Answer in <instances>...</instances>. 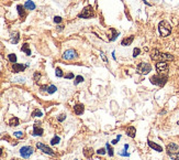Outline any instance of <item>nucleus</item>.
Instances as JSON below:
<instances>
[{"mask_svg": "<svg viewBox=\"0 0 179 160\" xmlns=\"http://www.w3.org/2000/svg\"><path fill=\"white\" fill-rule=\"evenodd\" d=\"M150 58L154 61H157V62H166V61H172L174 56L172 54H168V53H162L158 50H153L150 52Z\"/></svg>", "mask_w": 179, "mask_h": 160, "instance_id": "1", "label": "nucleus"}, {"mask_svg": "<svg viewBox=\"0 0 179 160\" xmlns=\"http://www.w3.org/2000/svg\"><path fill=\"white\" fill-rule=\"evenodd\" d=\"M167 153L172 158V160H179V146L175 143H170L167 146Z\"/></svg>", "mask_w": 179, "mask_h": 160, "instance_id": "2", "label": "nucleus"}, {"mask_svg": "<svg viewBox=\"0 0 179 160\" xmlns=\"http://www.w3.org/2000/svg\"><path fill=\"white\" fill-rule=\"evenodd\" d=\"M158 30L162 36H168L172 32V27L167 21H162L158 24Z\"/></svg>", "mask_w": 179, "mask_h": 160, "instance_id": "3", "label": "nucleus"}, {"mask_svg": "<svg viewBox=\"0 0 179 160\" xmlns=\"http://www.w3.org/2000/svg\"><path fill=\"white\" fill-rule=\"evenodd\" d=\"M150 82L155 85H158V86H163L165 85V83L167 82V76H165L163 74H158V75H154L150 77Z\"/></svg>", "mask_w": 179, "mask_h": 160, "instance_id": "4", "label": "nucleus"}, {"mask_svg": "<svg viewBox=\"0 0 179 160\" xmlns=\"http://www.w3.org/2000/svg\"><path fill=\"white\" fill-rule=\"evenodd\" d=\"M150 70H152V66H150V63H146V62H142V63H140L137 67H136V71L140 73V74H148L150 72Z\"/></svg>", "mask_w": 179, "mask_h": 160, "instance_id": "5", "label": "nucleus"}, {"mask_svg": "<svg viewBox=\"0 0 179 160\" xmlns=\"http://www.w3.org/2000/svg\"><path fill=\"white\" fill-rule=\"evenodd\" d=\"M79 18H81V19H89V18H91L93 17V9L91 6H87L83 9V11L80 12L78 15Z\"/></svg>", "mask_w": 179, "mask_h": 160, "instance_id": "6", "label": "nucleus"}, {"mask_svg": "<svg viewBox=\"0 0 179 160\" xmlns=\"http://www.w3.org/2000/svg\"><path fill=\"white\" fill-rule=\"evenodd\" d=\"M33 153V148L30 147V146H23L21 149H20V155L21 157H23L24 159H28L32 156Z\"/></svg>", "mask_w": 179, "mask_h": 160, "instance_id": "7", "label": "nucleus"}, {"mask_svg": "<svg viewBox=\"0 0 179 160\" xmlns=\"http://www.w3.org/2000/svg\"><path fill=\"white\" fill-rule=\"evenodd\" d=\"M36 147H37L41 151H43L44 153H46V155H50V156H54V155H55V153L51 149L49 146L44 145L42 143H37V144H36Z\"/></svg>", "mask_w": 179, "mask_h": 160, "instance_id": "8", "label": "nucleus"}, {"mask_svg": "<svg viewBox=\"0 0 179 160\" xmlns=\"http://www.w3.org/2000/svg\"><path fill=\"white\" fill-rule=\"evenodd\" d=\"M156 71L159 74H164L168 72V64L166 62H157L156 63Z\"/></svg>", "mask_w": 179, "mask_h": 160, "instance_id": "9", "label": "nucleus"}, {"mask_svg": "<svg viewBox=\"0 0 179 160\" xmlns=\"http://www.w3.org/2000/svg\"><path fill=\"white\" fill-rule=\"evenodd\" d=\"M76 58H77V52L75 50H73V49L65 51L64 54H63V58L64 60H74Z\"/></svg>", "mask_w": 179, "mask_h": 160, "instance_id": "10", "label": "nucleus"}, {"mask_svg": "<svg viewBox=\"0 0 179 160\" xmlns=\"http://www.w3.org/2000/svg\"><path fill=\"white\" fill-rule=\"evenodd\" d=\"M43 128H41L40 126H39V124H34V126H33V131H32V135L33 136H42L43 135Z\"/></svg>", "mask_w": 179, "mask_h": 160, "instance_id": "11", "label": "nucleus"}, {"mask_svg": "<svg viewBox=\"0 0 179 160\" xmlns=\"http://www.w3.org/2000/svg\"><path fill=\"white\" fill-rule=\"evenodd\" d=\"M85 110V106L83 104H76L74 106V112L76 113V115H83Z\"/></svg>", "mask_w": 179, "mask_h": 160, "instance_id": "12", "label": "nucleus"}, {"mask_svg": "<svg viewBox=\"0 0 179 160\" xmlns=\"http://www.w3.org/2000/svg\"><path fill=\"white\" fill-rule=\"evenodd\" d=\"M27 69V65H23V64H18V63H15L12 65V70L15 73H19V72H23L24 70Z\"/></svg>", "mask_w": 179, "mask_h": 160, "instance_id": "13", "label": "nucleus"}, {"mask_svg": "<svg viewBox=\"0 0 179 160\" xmlns=\"http://www.w3.org/2000/svg\"><path fill=\"white\" fill-rule=\"evenodd\" d=\"M148 146H150L152 149L156 150L158 153H162V151H163V148H162L160 146L157 145V144H155V143H153V141H150V140H148Z\"/></svg>", "mask_w": 179, "mask_h": 160, "instance_id": "14", "label": "nucleus"}, {"mask_svg": "<svg viewBox=\"0 0 179 160\" xmlns=\"http://www.w3.org/2000/svg\"><path fill=\"white\" fill-rule=\"evenodd\" d=\"M93 155V149L92 148H90V147H88V148H85L84 149V156L88 158V159H90L91 157H92Z\"/></svg>", "mask_w": 179, "mask_h": 160, "instance_id": "15", "label": "nucleus"}, {"mask_svg": "<svg viewBox=\"0 0 179 160\" xmlns=\"http://www.w3.org/2000/svg\"><path fill=\"white\" fill-rule=\"evenodd\" d=\"M133 40H134V36H129V38H125V39H123L122 40V42L121 44L123 45V46H126V45H130V44L133 42Z\"/></svg>", "mask_w": 179, "mask_h": 160, "instance_id": "16", "label": "nucleus"}, {"mask_svg": "<svg viewBox=\"0 0 179 160\" xmlns=\"http://www.w3.org/2000/svg\"><path fill=\"white\" fill-rule=\"evenodd\" d=\"M135 132H136V129L133 126H130L129 128L126 129V134H128V136L131 137V138H134V137H135Z\"/></svg>", "mask_w": 179, "mask_h": 160, "instance_id": "17", "label": "nucleus"}, {"mask_svg": "<svg viewBox=\"0 0 179 160\" xmlns=\"http://www.w3.org/2000/svg\"><path fill=\"white\" fill-rule=\"evenodd\" d=\"M24 8H27L28 10H34L35 9V3L33 1H31V0H28L24 3Z\"/></svg>", "mask_w": 179, "mask_h": 160, "instance_id": "18", "label": "nucleus"}, {"mask_svg": "<svg viewBox=\"0 0 179 160\" xmlns=\"http://www.w3.org/2000/svg\"><path fill=\"white\" fill-rule=\"evenodd\" d=\"M19 123H20V120H19V118H18V117H12V118L9 120V125H10L11 127L19 126Z\"/></svg>", "mask_w": 179, "mask_h": 160, "instance_id": "19", "label": "nucleus"}, {"mask_svg": "<svg viewBox=\"0 0 179 160\" xmlns=\"http://www.w3.org/2000/svg\"><path fill=\"white\" fill-rule=\"evenodd\" d=\"M17 9H18V13H19V15H20L21 18H24V17H25V11H24L23 6L18 5V6H17Z\"/></svg>", "mask_w": 179, "mask_h": 160, "instance_id": "20", "label": "nucleus"}, {"mask_svg": "<svg viewBox=\"0 0 179 160\" xmlns=\"http://www.w3.org/2000/svg\"><path fill=\"white\" fill-rule=\"evenodd\" d=\"M21 51L22 52H25V54H27V55H31V50H30L29 44H28V43L23 44V46L21 48Z\"/></svg>", "mask_w": 179, "mask_h": 160, "instance_id": "21", "label": "nucleus"}, {"mask_svg": "<svg viewBox=\"0 0 179 160\" xmlns=\"http://www.w3.org/2000/svg\"><path fill=\"white\" fill-rule=\"evenodd\" d=\"M19 39H20V36H19V33L18 32H15L12 34V38H11V42L12 43H18L19 42Z\"/></svg>", "mask_w": 179, "mask_h": 160, "instance_id": "22", "label": "nucleus"}, {"mask_svg": "<svg viewBox=\"0 0 179 160\" xmlns=\"http://www.w3.org/2000/svg\"><path fill=\"white\" fill-rule=\"evenodd\" d=\"M8 60H9L11 63L15 64V63H17V55L13 54V53H12V54H9V55H8Z\"/></svg>", "mask_w": 179, "mask_h": 160, "instance_id": "23", "label": "nucleus"}, {"mask_svg": "<svg viewBox=\"0 0 179 160\" xmlns=\"http://www.w3.org/2000/svg\"><path fill=\"white\" fill-rule=\"evenodd\" d=\"M56 89H57V87L55 85H50V86H47V93L49 94H53V93L56 92Z\"/></svg>", "mask_w": 179, "mask_h": 160, "instance_id": "24", "label": "nucleus"}, {"mask_svg": "<svg viewBox=\"0 0 179 160\" xmlns=\"http://www.w3.org/2000/svg\"><path fill=\"white\" fill-rule=\"evenodd\" d=\"M81 82H84V77H83L81 75H78V76H76V77H75L74 84H75V85H78L79 83H81Z\"/></svg>", "mask_w": 179, "mask_h": 160, "instance_id": "25", "label": "nucleus"}, {"mask_svg": "<svg viewBox=\"0 0 179 160\" xmlns=\"http://www.w3.org/2000/svg\"><path fill=\"white\" fill-rule=\"evenodd\" d=\"M59 140H61V138H59L58 136H54V137L52 138V140H51V145H52V146L57 145L58 143H59Z\"/></svg>", "mask_w": 179, "mask_h": 160, "instance_id": "26", "label": "nucleus"}, {"mask_svg": "<svg viewBox=\"0 0 179 160\" xmlns=\"http://www.w3.org/2000/svg\"><path fill=\"white\" fill-rule=\"evenodd\" d=\"M43 116V113L40 110V109H35L33 113H32V117H41Z\"/></svg>", "mask_w": 179, "mask_h": 160, "instance_id": "27", "label": "nucleus"}, {"mask_svg": "<svg viewBox=\"0 0 179 160\" xmlns=\"http://www.w3.org/2000/svg\"><path fill=\"white\" fill-rule=\"evenodd\" d=\"M107 149H108V153H109V156H110V157H113V156H114V153H113V148L109 145V144H107Z\"/></svg>", "mask_w": 179, "mask_h": 160, "instance_id": "28", "label": "nucleus"}, {"mask_svg": "<svg viewBox=\"0 0 179 160\" xmlns=\"http://www.w3.org/2000/svg\"><path fill=\"white\" fill-rule=\"evenodd\" d=\"M55 74H56V76L57 77H63V71L59 69V67H56V70H55Z\"/></svg>", "mask_w": 179, "mask_h": 160, "instance_id": "29", "label": "nucleus"}, {"mask_svg": "<svg viewBox=\"0 0 179 160\" xmlns=\"http://www.w3.org/2000/svg\"><path fill=\"white\" fill-rule=\"evenodd\" d=\"M15 136L17 137V138H19V139H21L24 137V134L22 132V131H15Z\"/></svg>", "mask_w": 179, "mask_h": 160, "instance_id": "30", "label": "nucleus"}, {"mask_svg": "<svg viewBox=\"0 0 179 160\" xmlns=\"http://www.w3.org/2000/svg\"><path fill=\"white\" fill-rule=\"evenodd\" d=\"M140 53H141V50H140V49H137V48H135V49H134V51H133V56L136 58Z\"/></svg>", "mask_w": 179, "mask_h": 160, "instance_id": "31", "label": "nucleus"}, {"mask_svg": "<svg viewBox=\"0 0 179 160\" xmlns=\"http://www.w3.org/2000/svg\"><path fill=\"white\" fill-rule=\"evenodd\" d=\"M65 118H66V115H65V114H61V115L57 117L58 122H64Z\"/></svg>", "mask_w": 179, "mask_h": 160, "instance_id": "32", "label": "nucleus"}, {"mask_svg": "<svg viewBox=\"0 0 179 160\" xmlns=\"http://www.w3.org/2000/svg\"><path fill=\"white\" fill-rule=\"evenodd\" d=\"M15 82H20V83H24V77H15Z\"/></svg>", "mask_w": 179, "mask_h": 160, "instance_id": "33", "label": "nucleus"}, {"mask_svg": "<svg viewBox=\"0 0 179 160\" xmlns=\"http://www.w3.org/2000/svg\"><path fill=\"white\" fill-rule=\"evenodd\" d=\"M97 153H98V155H104V153H106V149H104V148H101V149H99V150L97 151Z\"/></svg>", "mask_w": 179, "mask_h": 160, "instance_id": "34", "label": "nucleus"}, {"mask_svg": "<svg viewBox=\"0 0 179 160\" xmlns=\"http://www.w3.org/2000/svg\"><path fill=\"white\" fill-rule=\"evenodd\" d=\"M54 22H55V23L62 22V18H61V17H55V18H54Z\"/></svg>", "mask_w": 179, "mask_h": 160, "instance_id": "35", "label": "nucleus"}, {"mask_svg": "<svg viewBox=\"0 0 179 160\" xmlns=\"http://www.w3.org/2000/svg\"><path fill=\"white\" fill-rule=\"evenodd\" d=\"M65 77H66V79H74V74H73V73H69V74H67Z\"/></svg>", "mask_w": 179, "mask_h": 160, "instance_id": "36", "label": "nucleus"}, {"mask_svg": "<svg viewBox=\"0 0 179 160\" xmlns=\"http://www.w3.org/2000/svg\"><path fill=\"white\" fill-rule=\"evenodd\" d=\"M40 76H41V75H40V73H37V72H36L35 74H34V79H35V81H36V82H37V80L40 79Z\"/></svg>", "mask_w": 179, "mask_h": 160, "instance_id": "37", "label": "nucleus"}, {"mask_svg": "<svg viewBox=\"0 0 179 160\" xmlns=\"http://www.w3.org/2000/svg\"><path fill=\"white\" fill-rule=\"evenodd\" d=\"M121 155H122V156H126V157L129 156V153H125V150H123V153H121Z\"/></svg>", "mask_w": 179, "mask_h": 160, "instance_id": "38", "label": "nucleus"}, {"mask_svg": "<svg viewBox=\"0 0 179 160\" xmlns=\"http://www.w3.org/2000/svg\"><path fill=\"white\" fill-rule=\"evenodd\" d=\"M112 144H113V145H116V144H118V139H115V140H112Z\"/></svg>", "mask_w": 179, "mask_h": 160, "instance_id": "39", "label": "nucleus"}, {"mask_svg": "<svg viewBox=\"0 0 179 160\" xmlns=\"http://www.w3.org/2000/svg\"><path fill=\"white\" fill-rule=\"evenodd\" d=\"M2 155V148H0V156Z\"/></svg>", "mask_w": 179, "mask_h": 160, "instance_id": "40", "label": "nucleus"}]
</instances>
